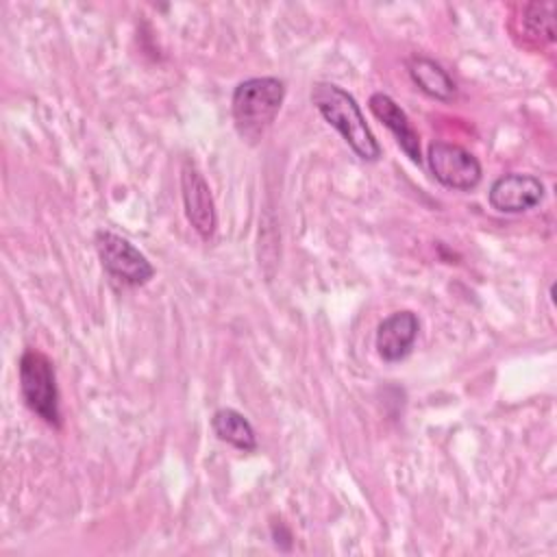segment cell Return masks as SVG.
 I'll list each match as a JSON object with an SVG mask.
<instances>
[{"label": "cell", "mask_w": 557, "mask_h": 557, "mask_svg": "<svg viewBox=\"0 0 557 557\" xmlns=\"http://www.w3.org/2000/svg\"><path fill=\"white\" fill-rule=\"evenodd\" d=\"M309 98L324 122L342 135V139L361 161H379L381 144L370 131L361 107L350 91L335 83L322 81L311 87Z\"/></svg>", "instance_id": "obj_1"}, {"label": "cell", "mask_w": 557, "mask_h": 557, "mask_svg": "<svg viewBox=\"0 0 557 557\" xmlns=\"http://www.w3.org/2000/svg\"><path fill=\"white\" fill-rule=\"evenodd\" d=\"M20 374V392L24 405L41 418L46 424L59 429L61 426V409H59V387L54 366L37 348H26L17 363Z\"/></svg>", "instance_id": "obj_3"}, {"label": "cell", "mask_w": 557, "mask_h": 557, "mask_svg": "<svg viewBox=\"0 0 557 557\" xmlns=\"http://www.w3.org/2000/svg\"><path fill=\"white\" fill-rule=\"evenodd\" d=\"M429 170L448 189L470 191L481 183V163L479 159L459 144L450 141H431L426 148Z\"/></svg>", "instance_id": "obj_5"}, {"label": "cell", "mask_w": 557, "mask_h": 557, "mask_svg": "<svg viewBox=\"0 0 557 557\" xmlns=\"http://www.w3.org/2000/svg\"><path fill=\"white\" fill-rule=\"evenodd\" d=\"M544 198V183L533 174L509 172L498 176L487 191V202L498 213H524Z\"/></svg>", "instance_id": "obj_7"}, {"label": "cell", "mask_w": 557, "mask_h": 557, "mask_svg": "<svg viewBox=\"0 0 557 557\" xmlns=\"http://www.w3.org/2000/svg\"><path fill=\"white\" fill-rule=\"evenodd\" d=\"M285 100V83L276 76H252L235 85L231 113L235 131L248 144H257L276 120Z\"/></svg>", "instance_id": "obj_2"}, {"label": "cell", "mask_w": 557, "mask_h": 557, "mask_svg": "<svg viewBox=\"0 0 557 557\" xmlns=\"http://www.w3.org/2000/svg\"><path fill=\"white\" fill-rule=\"evenodd\" d=\"M181 196H183L185 218L191 224V228L202 239H211L218 226L213 196L202 172L189 159L181 168Z\"/></svg>", "instance_id": "obj_6"}, {"label": "cell", "mask_w": 557, "mask_h": 557, "mask_svg": "<svg viewBox=\"0 0 557 557\" xmlns=\"http://www.w3.org/2000/svg\"><path fill=\"white\" fill-rule=\"evenodd\" d=\"M555 4L553 2H531L522 7V33L529 39L535 41H555V17H553Z\"/></svg>", "instance_id": "obj_12"}, {"label": "cell", "mask_w": 557, "mask_h": 557, "mask_svg": "<svg viewBox=\"0 0 557 557\" xmlns=\"http://www.w3.org/2000/svg\"><path fill=\"white\" fill-rule=\"evenodd\" d=\"M211 429L218 435V440L231 444L233 448L242 453H255L257 450V433L250 424V420L233 409V407H220L211 416Z\"/></svg>", "instance_id": "obj_11"}, {"label": "cell", "mask_w": 557, "mask_h": 557, "mask_svg": "<svg viewBox=\"0 0 557 557\" xmlns=\"http://www.w3.org/2000/svg\"><path fill=\"white\" fill-rule=\"evenodd\" d=\"M407 72H409V78L413 81V85L429 98L448 102L457 94V85L450 78V74L437 61H433L424 54L409 57Z\"/></svg>", "instance_id": "obj_10"}, {"label": "cell", "mask_w": 557, "mask_h": 557, "mask_svg": "<svg viewBox=\"0 0 557 557\" xmlns=\"http://www.w3.org/2000/svg\"><path fill=\"white\" fill-rule=\"evenodd\" d=\"M418 331H420V320L411 309H400L389 313L376 326L374 346L379 357L387 363L403 361L411 352L418 339Z\"/></svg>", "instance_id": "obj_8"}, {"label": "cell", "mask_w": 557, "mask_h": 557, "mask_svg": "<svg viewBox=\"0 0 557 557\" xmlns=\"http://www.w3.org/2000/svg\"><path fill=\"white\" fill-rule=\"evenodd\" d=\"M94 246L104 272L120 283L128 287H139L154 276V265L126 237L109 228H100L94 235Z\"/></svg>", "instance_id": "obj_4"}, {"label": "cell", "mask_w": 557, "mask_h": 557, "mask_svg": "<svg viewBox=\"0 0 557 557\" xmlns=\"http://www.w3.org/2000/svg\"><path fill=\"white\" fill-rule=\"evenodd\" d=\"M368 107L372 111V115L385 126L389 128V133L394 135L396 144L400 146V150L413 161V163H422V152H420V135L413 128L409 115L405 113V109L387 94L383 91H374L368 100Z\"/></svg>", "instance_id": "obj_9"}]
</instances>
